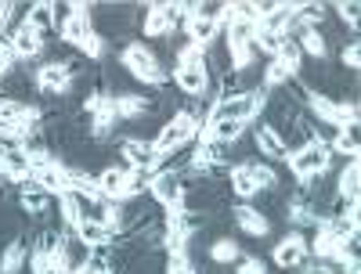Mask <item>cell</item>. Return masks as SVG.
<instances>
[{"instance_id": "ac0fdd59", "label": "cell", "mask_w": 361, "mask_h": 274, "mask_svg": "<svg viewBox=\"0 0 361 274\" xmlns=\"http://www.w3.org/2000/svg\"><path fill=\"white\" fill-rule=\"evenodd\" d=\"M228 185H231V195H235L238 202H250V199H257V195H260L257 180L246 173V166H243V163H235V166L228 170Z\"/></svg>"}, {"instance_id": "3957f363", "label": "cell", "mask_w": 361, "mask_h": 274, "mask_svg": "<svg viewBox=\"0 0 361 274\" xmlns=\"http://www.w3.org/2000/svg\"><path fill=\"white\" fill-rule=\"evenodd\" d=\"M199 127H202V119L192 108H177L166 123L156 130V137H152L156 156H173V151H180L188 141L199 137Z\"/></svg>"}, {"instance_id": "52a82bcc", "label": "cell", "mask_w": 361, "mask_h": 274, "mask_svg": "<svg viewBox=\"0 0 361 274\" xmlns=\"http://www.w3.org/2000/svg\"><path fill=\"white\" fill-rule=\"evenodd\" d=\"M44 47H47V37L37 33V29L29 25V22H18V25L11 29V54H15L18 66L37 62V58L44 54Z\"/></svg>"}, {"instance_id": "9a60e30c", "label": "cell", "mask_w": 361, "mask_h": 274, "mask_svg": "<svg viewBox=\"0 0 361 274\" xmlns=\"http://www.w3.org/2000/svg\"><path fill=\"white\" fill-rule=\"evenodd\" d=\"M329 156L333 159H357L361 156V144H357V127H340L329 134Z\"/></svg>"}, {"instance_id": "e575fe53", "label": "cell", "mask_w": 361, "mask_h": 274, "mask_svg": "<svg viewBox=\"0 0 361 274\" xmlns=\"http://www.w3.org/2000/svg\"><path fill=\"white\" fill-rule=\"evenodd\" d=\"M336 11H340V22H343V25L357 29V11H361V4H357V0H350V4L343 0V4H336Z\"/></svg>"}, {"instance_id": "f546056e", "label": "cell", "mask_w": 361, "mask_h": 274, "mask_svg": "<svg viewBox=\"0 0 361 274\" xmlns=\"http://www.w3.org/2000/svg\"><path fill=\"white\" fill-rule=\"evenodd\" d=\"M80 54H83V58H90V62H98V58H105V54H109V40L94 29V33H87V40L80 44Z\"/></svg>"}, {"instance_id": "7c38bea8", "label": "cell", "mask_w": 361, "mask_h": 274, "mask_svg": "<svg viewBox=\"0 0 361 274\" xmlns=\"http://www.w3.org/2000/svg\"><path fill=\"white\" fill-rule=\"evenodd\" d=\"M119 159H127L123 166L148 170L156 163V148H152V141H145V137H123L119 141Z\"/></svg>"}, {"instance_id": "f1b7e54d", "label": "cell", "mask_w": 361, "mask_h": 274, "mask_svg": "<svg viewBox=\"0 0 361 274\" xmlns=\"http://www.w3.org/2000/svg\"><path fill=\"white\" fill-rule=\"evenodd\" d=\"M112 130H116V108H112V101H109L98 116H90V137L105 141V137H112Z\"/></svg>"}, {"instance_id": "8992f818", "label": "cell", "mask_w": 361, "mask_h": 274, "mask_svg": "<svg viewBox=\"0 0 361 274\" xmlns=\"http://www.w3.org/2000/svg\"><path fill=\"white\" fill-rule=\"evenodd\" d=\"M217 11H221V4H217V8L199 4V11H195L192 18H185V37H188V44L206 47V51H209V44H217V37H221Z\"/></svg>"}, {"instance_id": "44dd1931", "label": "cell", "mask_w": 361, "mask_h": 274, "mask_svg": "<svg viewBox=\"0 0 361 274\" xmlns=\"http://www.w3.org/2000/svg\"><path fill=\"white\" fill-rule=\"evenodd\" d=\"M296 44H300V51H304L307 58H314V62H325L329 58V40H325L322 29H300Z\"/></svg>"}, {"instance_id": "ba28073f", "label": "cell", "mask_w": 361, "mask_h": 274, "mask_svg": "<svg viewBox=\"0 0 361 274\" xmlns=\"http://www.w3.org/2000/svg\"><path fill=\"white\" fill-rule=\"evenodd\" d=\"M311 256V238L304 231H289L286 238H279L275 253H271V260H275L282 270H293V267H304Z\"/></svg>"}, {"instance_id": "d6986e66", "label": "cell", "mask_w": 361, "mask_h": 274, "mask_svg": "<svg viewBox=\"0 0 361 274\" xmlns=\"http://www.w3.org/2000/svg\"><path fill=\"white\" fill-rule=\"evenodd\" d=\"M22 22H29V25H33L37 29V33H51V29H58V18H54V4H51V0H37V4H29L25 8V18Z\"/></svg>"}, {"instance_id": "836d02e7", "label": "cell", "mask_w": 361, "mask_h": 274, "mask_svg": "<svg viewBox=\"0 0 361 274\" xmlns=\"http://www.w3.org/2000/svg\"><path fill=\"white\" fill-rule=\"evenodd\" d=\"M235 274H267V263L260 256H243L235 267Z\"/></svg>"}, {"instance_id": "7402d4cb", "label": "cell", "mask_w": 361, "mask_h": 274, "mask_svg": "<svg viewBox=\"0 0 361 274\" xmlns=\"http://www.w3.org/2000/svg\"><path fill=\"white\" fill-rule=\"evenodd\" d=\"M148 185H152V173H148V170H134V166H127V173H123V188H119V202L141 199V195L148 192Z\"/></svg>"}, {"instance_id": "1f68e13d", "label": "cell", "mask_w": 361, "mask_h": 274, "mask_svg": "<svg viewBox=\"0 0 361 274\" xmlns=\"http://www.w3.org/2000/svg\"><path fill=\"white\" fill-rule=\"evenodd\" d=\"M166 274H199V270H195V263L188 260V253H170Z\"/></svg>"}, {"instance_id": "ffe728a7", "label": "cell", "mask_w": 361, "mask_h": 274, "mask_svg": "<svg viewBox=\"0 0 361 274\" xmlns=\"http://www.w3.org/2000/svg\"><path fill=\"white\" fill-rule=\"evenodd\" d=\"M357 188H361V163L357 159H347L343 170H340V180H336V199L354 202L357 199Z\"/></svg>"}, {"instance_id": "f35d334b", "label": "cell", "mask_w": 361, "mask_h": 274, "mask_svg": "<svg viewBox=\"0 0 361 274\" xmlns=\"http://www.w3.org/2000/svg\"><path fill=\"white\" fill-rule=\"evenodd\" d=\"M109 274H116V270H109Z\"/></svg>"}, {"instance_id": "74e56055", "label": "cell", "mask_w": 361, "mask_h": 274, "mask_svg": "<svg viewBox=\"0 0 361 274\" xmlns=\"http://www.w3.org/2000/svg\"><path fill=\"white\" fill-rule=\"evenodd\" d=\"M0 98H4V87H0Z\"/></svg>"}, {"instance_id": "cb8c5ba5", "label": "cell", "mask_w": 361, "mask_h": 274, "mask_svg": "<svg viewBox=\"0 0 361 274\" xmlns=\"http://www.w3.org/2000/svg\"><path fill=\"white\" fill-rule=\"evenodd\" d=\"M54 202H58V213H62L66 231H73V228L83 220V195H76V192H62V195H54Z\"/></svg>"}, {"instance_id": "4fadbf2b", "label": "cell", "mask_w": 361, "mask_h": 274, "mask_svg": "<svg viewBox=\"0 0 361 274\" xmlns=\"http://www.w3.org/2000/svg\"><path fill=\"white\" fill-rule=\"evenodd\" d=\"M73 238L80 242V246L94 249V246H112V242H116V231L105 228L102 220H87V217H83V220L73 228Z\"/></svg>"}, {"instance_id": "8d00e7d4", "label": "cell", "mask_w": 361, "mask_h": 274, "mask_svg": "<svg viewBox=\"0 0 361 274\" xmlns=\"http://www.w3.org/2000/svg\"><path fill=\"white\" fill-rule=\"evenodd\" d=\"M58 274H73V270H58Z\"/></svg>"}, {"instance_id": "2e32d148", "label": "cell", "mask_w": 361, "mask_h": 274, "mask_svg": "<svg viewBox=\"0 0 361 274\" xmlns=\"http://www.w3.org/2000/svg\"><path fill=\"white\" fill-rule=\"evenodd\" d=\"M29 263V246H25V238H11L4 253H0V274H22Z\"/></svg>"}, {"instance_id": "d590c367", "label": "cell", "mask_w": 361, "mask_h": 274, "mask_svg": "<svg viewBox=\"0 0 361 274\" xmlns=\"http://www.w3.org/2000/svg\"><path fill=\"white\" fill-rule=\"evenodd\" d=\"M4 51H11V33H8V29H0V54H4Z\"/></svg>"}, {"instance_id": "9c48e42d", "label": "cell", "mask_w": 361, "mask_h": 274, "mask_svg": "<svg viewBox=\"0 0 361 274\" xmlns=\"http://www.w3.org/2000/svg\"><path fill=\"white\" fill-rule=\"evenodd\" d=\"M253 144L260 151V159H279V163L289 159V141L282 137V130H275L271 123H260L253 130Z\"/></svg>"}, {"instance_id": "603a6c76", "label": "cell", "mask_w": 361, "mask_h": 274, "mask_svg": "<svg viewBox=\"0 0 361 274\" xmlns=\"http://www.w3.org/2000/svg\"><path fill=\"white\" fill-rule=\"evenodd\" d=\"M18 206L29 213V217H47V209H51V195L37 185H25L18 192Z\"/></svg>"}, {"instance_id": "d4e9b609", "label": "cell", "mask_w": 361, "mask_h": 274, "mask_svg": "<svg viewBox=\"0 0 361 274\" xmlns=\"http://www.w3.org/2000/svg\"><path fill=\"white\" fill-rule=\"evenodd\" d=\"M224 51H228V62H231V76L250 73V66L257 62V47L253 44H224Z\"/></svg>"}, {"instance_id": "7a4b0ae2", "label": "cell", "mask_w": 361, "mask_h": 274, "mask_svg": "<svg viewBox=\"0 0 361 274\" xmlns=\"http://www.w3.org/2000/svg\"><path fill=\"white\" fill-rule=\"evenodd\" d=\"M119 66H123L137 83L145 87H166L170 83V73L163 69V62L156 58V51L148 47L145 40H127L123 51H119Z\"/></svg>"}, {"instance_id": "83f0119b", "label": "cell", "mask_w": 361, "mask_h": 274, "mask_svg": "<svg viewBox=\"0 0 361 274\" xmlns=\"http://www.w3.org/2000/svg\"><path fill=\"white\" fill-rule=\"evenodd\" d=\"M279 62L293 73V80L300 76V69H304V51H300V44H296V37H282V47H279Z\"/></svg>"}, {"instance_id": "277c9868", "label": "cell", "mask_w": 361, "mask_h": 274, "mask_svg": "<svg viewBox=\"0 0 361 274\" xmlns=\"http://www.w3.org/2000/svg\"><path fill=\"white\" fill-rule=\"evenodd\" d=\"M73 80H76V66L73 62H44L37 73H33V87L40 90V94H47V98H62V94H69V87H73Z\"/></svg>"}, {"instance_id": "6da1fadb", "label": "cell", "mask_w": 361, "mask_h": 274, "mask_svg": "<svg viewBox=\"0 0 361 274\" xmlns=\"http://www.w3.org/2000/svg\"><path fill=\"white\" fill-rule=\"evenodd\" d=\"M289 173L300 188H311L318 177H325L329 170H333V156H329V144L322 137H307L300 148H289Z\"/></svg>"}, {"instance_id": "5b68a950", "label": "cell", "mask_w": 361, "mask_h": 274, "mask_svg": "<svg viewBox=\"0 0 361 274\" xmlns=\"http://www.w3.org/2000/svg\"><path fill=\"white\" fill-rule=\"evenodd\" d=\"M185 173L177 170H166V173H152V185H148V195H152L156 206H163L166 213L170 209H185Z\"/></svg>"}, {"instance_id": "8fae6325", "label": "cell", "mask_w": 361, "mask_h": 274, "mask_svg": "<svg viewBox=\"0 0 361 274\" xmlns=\"http://www.w3.org/2000/svg\"><path fill=\"white\" fill-rule=\"evenodd\" d=\"M112 108H116V119H141V116H152L159 101L127 90V94H112Z\"/></svg>"}, {"instance_id": "e0dca14e", "label": "cell", "mask_w": 361, "mask_h": 274, "mask_svg": "<svg viewBox=\"0 0 361 274\" xmlns=\"http://www.w3.org/2000/svg\"><path fill=\"white\" fill-rule=\"evenodd\" d=\"M243 166H246V173L257 180V188H260V192H279L282 177H279V170L271 166L267 159H243Z\"/></svg>"}, {"instance_id": "d6a6232c", "label": "cell", "mask_w": 361, "mask_h": 274, "mask_svg": "<svg viewBox=\"0 0 361 274\" xmlns=\"http://www.w3.org/2000/svg\"><path fill=\"white\" fill-rule=\"evenodd\" d=\"M340 62H343V69H350V73H357V69H361V47H357V40L343 44V51H340Z\"/></svg>"}, {"instance_id": "4316f807", "label": "cell", "mask_w": 361, "mask_h": 274, "mask_svg": "<svg viewBox=\"0 0 361 274\" xmlns=\"http://www.w3.org/2000/svg\"><path fill=\"white\" fill-rule=\"evenodd\" d=\"M123 173H127V166H105L102 173H94V180H98V192H102L105 199L119 202V188H123Z\"/></svg>"}, {"instance_id": "4dcf8cb0", "label": "cell", "mask_w": 361, "mask_h": 274, "mask_svg": "<svg viewBox=\"0 0 361 274\" xmlns=\"http://www.w3.org/2000/svg\"><path fill=\"white\" fill-rule=\"evenodd\" d=\"M289 80H293V73L279 62V58H271L267 69H264V90H275V87H282V83H289Z\"/></svg>"}, {"instance_id": "484cf974", "label": "cell", "mask_w": 361, "mask_h": 274, "mask_svg": "<svg viewBox=\"0 0 361 274\" xmlns=\"http://www.w3.org/2000/svg\"><path fill=\"white\" fill-rule=\"evenodd\" d=\"M206 256L214 260V263H238V260H243V246H238L235 238L224 235V238H214V242H209Z\"/></svg>"}, {"instance_id": "30bf717a", "label": "cell", "mask_w": 361, "mask_h": 274, "mask_svg": "<svg viewBox=\"0 0 361 274\" xmlns=\"http://www.w3.org/2000/svg\"><path fill=\"white\" fill-rule=\"evenodd\" d=\"M231 217H235L238 231H246L250 238H267V235H271V217H267L264 209L250 206V202H238V206L231 209Z\"/></svg>"}, {"instance_id": "5bb4252c", "label": "cell", "mask_w": 361, "mask_h": 274, "mask_svg": "<svg viewBox=\"0 0 361 274\" xmlns=\"http://www.w3.org/2000/svg\"><path fill=\"white\" fill-rule=\"evenodd\" d=\"M170 80L180 94H188V98H202L209 90V69H173Z\"/></svg>"}]
</instances>
